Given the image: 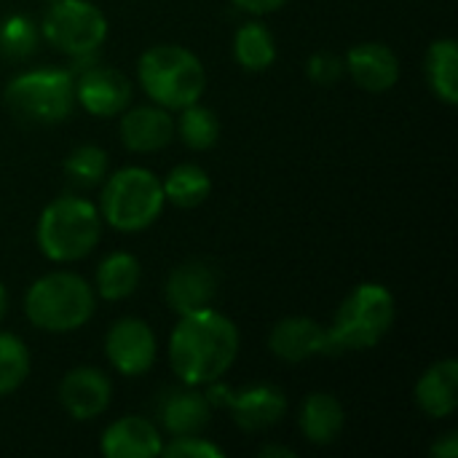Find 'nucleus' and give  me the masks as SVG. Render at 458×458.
Instances as JSON below:
<instances>
[{"label": "nucleus", "instance_id": "f257e3e1", "mask_svg": "<svg viewBox=\"0 0 458 458\" xmlns=\"http://www.w3.org/2000/svg\"><path fill=\"white\" fill-rule=\"evenodd\" d=\"M239 327L212 306L182 314L169 335V365L185 386L223 381L239 357Z\"/></svg>", "mask_w": 458, "mask_h": 458}, {"label": "nucleus", "instance_id": "f03ea898", "mask_svg": "<svg viewBox=\"0 0 458 458\" xmlns=\"http://www.w3.org/2000/svg\"><path fill=\"white\" fill-rule=\"evenodd\" d=\"M397 319V301L389 287L378 282L357 284L341 303L327 327V357L346 352H365L378 346Z\"/></svg>", "mask_w": 458, "mask_h": 458}, {"label": "nucleus", "instance_id": "7ed1b4c3", "mask_svg": "<svg viewBox=\"0 0 458 458\" xmlns=\"http://www.w3.org/2000/svg\"><path fill=\"white\" fill-rule=\"evenodd\" d=\"M137 81L153 105L182 110L201 99L207 89V70L201 59L177 43L150 46L137 62Z\"/></svg>", "mask_w": 458, "mask_h": 458}, {"label": "nucleus", "instance_id": "20e7f679", "mask_svg": "<svg viewBox=\"0 0 458 458\" xmlns=\"http://www.w3.org/2000/svg\"><path fill=\"white\" fill-rule=\"evenodd\" d=\"M97 309L94 287L72 271H51L35 279L24 295L27 319L46 333L81 330Z\"/></svg>", "mask_w": 458, "mask_h": 458}, {"label": "nucleus", "instance_id": "39448f33", "mask_svg": "<svg viewBox=\"0 0 458 458\" xmlns=\"http://www.w3.org/2000/svg\"><path fill=\"white\" fill-rule=\"evenodd\" d=\"M102 236V215L94 201L83 196H59L51 201L35 228L40 252L54 263L83 260Z\"/></svg>", "mask_w": 458, "mask_h": 458}, {"label": "nucleus", "instance_id": "423d86ee", "mask_svg": "<svg viewBox=\"0 0 458 458\" xmlns=\"http://www.w3.org/2000/svg\"><path fill=\"white\" fill-rule=\"evenodd\" d=\"M99 193V215L102 223L121 233H137L150 228L164 207V188L161 180L145 166H123L102 180Z\"/></svg>", "mask_w": 458, "mask_h": 458}, {"label": "nucleus", "instance_id": "0eeeda50", "mask_svg": "<svg viewBox=\"0 0 458 458\" xmlns=\"http://www.w3.org/2000/svg\"><path fill=\"white\" fill-rule=\"evenodd\" d=\"M5 107L24 123L54 126L75 107V78L62 67H38L8 81Z\"/></svg>", "mask_w": 458, "mask_h": 458}, {"label": "nucleus", "instance_id": "6e6552de", "mask_svg": "<svg viewBox=\"0 0 458 458\" xmlns=\"http://www.w3.org/2000/svg\"><path fill=\"white\" fill-rule=\"evenodd\" d=\"M40 35L67 56H89L107 38V19L91 0H54L40 24Z\"/></svg>", "mask_w": 458, "mask_h": 458}, {"label": "nucleus", "instance_id": "1a4fd4ad", "mask_svg": "<svg viewBox=\"0 0 458 458\" xmlns=\"http://www.w3.org/2000/svg\"><path fill=\"white\" fill-rule=\"evenodd\" d=\"M212 408H228L231 419L244 432H263L276 427L287 413V397L274 384H250L244 389H231L220 381L207 386Z\"/></svg>", "mask_w": 458, "mask_h": 458}, {"label": "nucleus", "instance_id": "9d476101", "mask_svg": "<svg viewBox=\"0 0 458 458\" xmlns=\"http://www.w3.org/2000/svg\"><path fill=\"white\" fill-rule=\"evenodd\" d=\"M105 354L115 373L126 378L145 376L158 357V341L153 327L140 317H123L110 325L105 335Z\"/></svg>", "mask_w": 458, "mask_h": 458}, {"label": "nucleus", "instance_id": "9b49d317", "mask_svg": "<svg viewBox=\"0 0 458 458\" xmlns=\"http://www.w3.org/2000/svg\"><path fill=\"white\" fill-rule=\"evenodd\" d=\"M131 81L105 64H94L75 78V105L97 118H115L131 105Z\"/></svg>", "mask_w": 458, "mask_h": 458}, {"label": "nucleus", "instance_id": "f8f14e48", "mask_svg": "<svg viewBox=\"0 0 458 458\" xmlns=\"http://www.w3.org/2000/svg\"><path fill=\"white\" fill-rule=\"evenodd\" d=\"M113 400V384L99 368H75L59 384V403L75 421H91L107 411Z\"/></svg>", "mask_w": 458, "mask_h": 458}, {"label": "nucleus", "instance_id": "ddd939ff", "mask_svg": "<svg viewBox=\"0 0 458 458\" xmlns=\"http://www.w3.org/2000/svg\"><path fill=\"white\" fill-rule=\"evenodd\" d=\"M268 349L276 360L290 365L327 357V327L309 317H287L271 327Z\"/></svg>", "mask_w": 458, "mask_h": 458}, {"label": "nucleus", "instance_id": "4468645a", "mask_svg": "<svg viewBox=\"0 0 458 458\" xmlns=\"http://www.w3.org/2000/svg\"><path fill=\"white\" fill-rule=\"evenodd\" d=\"M344 67L352 75V81L370 94H384L400 81L397 54L392 51V46L378 40H365L352 46L344 59Z\"/></svg>", "mask_w": 458, "mask_h": 458}, {"label": "nucleus", "instance_id": "2eb2a0df", "mask_svg": "<svg viewBox=\"0 0 458 458\" xmlns=\"http://www.w3.org/2000/svg\"><path fill=\"white\" fill-rule=\"evenodd\" d=\"M174 140L172 110L161 105H137L121 113V142L131 153H156Z\"/></svg>", "mask_w": 458, "mask_h": 458}, {"label": "nucleus", "instance_id": "dca6fc26", "mask_svg": "<svg viewBox=\"0 0 458 458\" xmlns=\"http://www.w3.org/2000/svg\"><path fill=\"white\" fill-rule=\"evenodd\" d=\"M99 448L107 458H153L161 456L164 440L153 421L123 416L102 432Z\"/></svg>", "mask_w": 458, "mask_h": 458}, {"label": "nucleus", "instance_id": "f3484780", "mask_svg": "<svg viewBox=\"0 0 458 458\" xmlns=\"http://www.w3.org/2000/svg\"><path fill=\"white\" fill-rule=\"evenodd\" d=\"M215 295H217V276L204 263L196 260L182 263L166 279V303L177 317L212 306Z\"/></svg>", "mask_w": 458, "mask_h": 458}, {"label": "nucleus", "instance_id": "a211bd4d", "mask_svg": "<svg viewBox=\"0 0 458 458\" xmlns=\"http://www.w3.org/2000/svg\"><path fill=\"white\" fill-rule=\"evenodd\" d=\"M416 403L429 419H448L458 408V362L440 360L429 365L416 384Z\"/></svg>", "mask_w": 458, "mask_h": 458}, {"label": "nucleus", "instance_id": "6ab92c4d", "mask_svg": "<svg viewBox=\"0 0 458 458\" xmlns=\"http://www.w3.org/2000/svg\"><path fill=\"white\" fill-rule=\"evenodd\" d=\"M212 403L207 392H199V386L169 392V397L161 403V424L172 437L185 435H201V429L212 419Z\"/></svg>", "mask_w": 458, "mask_h": 458}, {"label": "nucleus", "instance_id": "aec40b11", "mask_svg": "<svg viewBox=\"0 0 458 458\" xmlns=\"http://www.w3.org/2000/svg\"><path fill=\"white\" fill-rule=\"evenodd\" d=\"M301 435L314 445H333L346 427V411L335 394L314 392L303 400L298 416Z\"/></svg>", "mask_w": 458, "mask_h": 458}, {"label": "nucleus", "instance_id": "412c9836", "mask_svg": "<svg viewBox=\"0 0 458 458\" xmlns=\"http://www.w3.org/2000/svg\"><path fill=\"white\" fill-rule=\"evenodd\" d=\"M142 279V266L131 252H110L94 274V293L105 301L129 298Z\"/></svg>", "mask_w": 458, "mask_h": 458}, {"label": "nucleus", "instance_id": "4be33fe9", "mask_svg": "<svg viewBox=\"0 0 458 458\" xmlns=\"http://www.w3.org/2000/svg\"><path fill=\"white\" fill-rule=\"evenodd\" d=\"M424 72L432 94L445 102H458V43L454 38H440L429 46L424 59Z\"/></svg>", "mask_w": 458, "mask_h": 458}, {"label": "nucleus", "instance_id": "5701e85b", "mask_svg": "<svg viewBox=\"0 0 458 458\" xmlns=\"http://www.w3.org/2000/svg\"><path fill=\"white\" fill-rule=\"evenodd\" d=\"M233 59L250 72H263L276 62V40L260 21H244L233 35Z\"/></svg>", "mask_w": 458, "mask_h": 458}, {"label": "nucleus", "instance_id": "b1692460", "mask_svg": "<svg viewBox=\"0 0 458 458\" xmlns=\"http://www.w3.org/2000/svg\"><path fill=\"white\" fill-rule=\"evenodd\" d=\"M161 188H164V199L169 204H174L180 209H193L209 199L212 180H209L207 169H201L196 164H180L161 180Z\"/></svg>", "mask_w": 458, "mask_h": 458}, {"label": "nucleus", "instance_id": "393cba45", "mask_svg": "<svg viewBox=\"0 0 458 458\" xmlns=\"http://www.w3.org/2000/svg\"><path fill=\"white\" fill-rule=\"evenodd\" d=\"M174 134H180V140L191 150H209L220 140V118L199 99L180 110V118L174 121Z\"/></svg>", "mask_w": 458, "mask_h": 458}, {"label": "nucleus", "instance_id": "a878e982", "mask_svg": "<svg viewBox=\"0 0 458 458\" xmlns=\"http://www.w3.org/2000/svg\"><path fill=\"white\" fill-rule=\"evenodd\" d=\"M32 360L24 341L13 333H0V397L13 394L30 376Z\"/></svg>", "mask_w": 458, "mask_h": 458}, {"label": "nucleus", "instance_id": "bb28decb", "mask_svg": "<svg viewBox=\"0 0 458 458\" xmlns=\"http://www.w3.org/2000/svg\"><path fill=\"white\" fill-rule=\"evenodd\" d=\"M64 174L81 188L102 185L107 177V153L99 145H78L64 158Z\"/></svg>", "mask_w": 458, "mask_h": 458}, {"label": "nucleus", "instance_id": "cd10ccee", "mask_svg": "<svg viewBox=\"0 0 458 458\" xmlns=\"http://www.w3.org/2000/svg\"><path fill=\"white\" fill-rule=\"evenodd\" d=\"M40 40V27L30 16L13 13L0 24V51L11 59H24L35 54Z\"/></svg>", "mask_w": 458, "mask_h": 458}, {"label": "nucleus", "instance_id": "c85d7f7f", "mask_svg": "<svg viewBox=\"0 0 458 458\" xmlns=\"http://www.w3.org/2000/svg\"><path fill=\"white\" fill-rule=\"evenodd\" d=\"M161 456L166 458H223L225 451L215 445L212 440H204L199 435H185V437H172L169 445L161 448Z\"/></svg>", "mask_w": 458, "mask_h": 458}, {"label": "nucleus", "instance_id": "c756f323", "mask_svg": "<svg viewBox=\"0 0 458 458\" xmlns=\"http://www.w3.org/2000/svg\"><path fill=\"white\" fill-rule=\"evenodd\" d=\"M306 72H309L311 81H317L322 86H330V83H338L346 75V67H344L341 56H335L330 51H317V54L309 56Z\"/></svg>", "mask_w": 458, "mask_h": 458}, {"label": "nucleus", "instance_id": "7c9ffc66", "mask_svg": "<svg viewBox=\"0 0 458 458\" xmlns=\"http://www.w3.org/2000/svg\"><path fill=\"white\" fill-rule=\"evenodd\" d=\"M236 8L252 13V16H266V13H274L279 11L287 0H231Z\"/></svg>", "mask_w": 458, "mask_h": 458}, {"label": "nucleus", "instance_id": "2f4dec72", "mask_svg": "<svg viewBox=\"0 0 458 458\" xmlns=\"http://www.w3.org/2000/svg\"><path fill=\"white\" fill-rule=\"evenodd\" d=\"M429 454L435 458H456L458 456V435L456 432H448V435H443L432 448H429Z\"/></svg>", "mask_w": 458, "mask_h": 458}, {"label": "nucleus", "instance_id": "473e14b6", "mask_svg": "<svg viewBox=\"0 0 458 458\" xmlns=\"http://www.w3.org/2000/svg\"><path fill=\"white\" fill-rule=\"evenodd\" d=\"M260 456L263 458H271V456L295 458V451H293V448H284V445H263V448H260Z\"/></svg>", "mask_w": 458, "mask_h": 458}, {"label": "nucleus", "instance_id": "72a5a7b5", "mask_svg": "<svg viewBox=\"0 0 458 458\" xmlns=\"http://www.w3.org/2000/svg\"><path fill=\"white\" fill-rule=\"evenodd\" d=\"M5 311H8V290H5V284L0 282V322L5 319Z\"/></svg>", "mask_w": 458, "mask_h": 458}, {"label": "nucleus", "instance_id": "f704fd0d", "mask_svg": "<svg viewBox=\"0 0 458 458\" xmlns=\"http://www.w3.org/2000/svg\"><path fill=\"white\" fill-rule=\"evenodd\" d=\"M43 3H54V0H43Z\"/></svg>", "mask_w": 458, "mask_h": 458}]
</instances>
